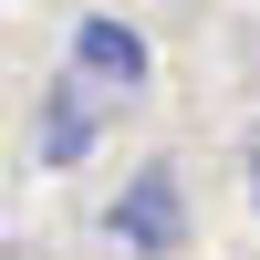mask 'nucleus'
Segmentation results:
<instances>
[{
  "label": "nucleus",
  "instance_id": "f257e3e1",
  "mask_svg": "<svg viewBox=\"0 0 260 260\" xmlns=\"http://www.w3.org/2000/svg\"><path fill=\"white\" fill-rule=\"evenodd\" d=\"M115 229H125V250H177V177H167V167H146V177L125 187Z\"/></svg>",
  "mask_w": 260,
  "mask_h": 260
},
{
  "label": "nucleus",
  "instance_id": "f03ea898",
  "mask_svg": "<svg viewBox=\"0 0 260 260\" xmlns=\"http://www.w3.org/2000/svg\"><path fill=\"white\" fill-rule=\"evenodd\" d=\"M73 62H83V73H104V83H136V73H146V42L115 31V21H83V31H73Z\"/></svg>",
  "mask_w": 260,
  "mask_h": 260
},
{
  "label": "nucleus",
  "instance_id": "7ed1b4c3",
  "mask_svg": "<svg viewBox=\"0 0 260 260\" xmlns=\"http://www.w3.org/2000/svg\"><path fill=\"white\" fill-rule=\"evenodd\" d=\"M83 146H94V104H83V83H62V94H52V115H42V156H52V167H73Z\"/></svg>",
  "mask_w": 260,
  "mask_h": 260
}]
</instances>
